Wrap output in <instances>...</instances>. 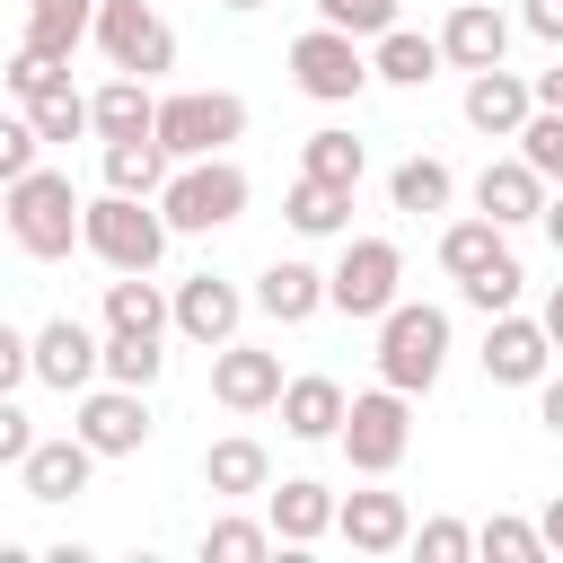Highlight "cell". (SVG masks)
<instances>
[{
    "instance_id": "1",
    "label": "cell",
    "mask_w": 563,
    "mask_h": 563,
    "mask_svg": "<svg viewBox=\"0 0 563 563\" xmlns=\"http://www.w3.org/2000/svg\"><path fill=\"white\" fill-rule=\"evenodd\" d=\"M167 211L150 202V194H97L88 211H79V246L106 264V273H158V255H167Z\"/></svg>"
},
{
    "instance_id": "2",
    "label": "cell",
    "mask_w": 563,
    "mask_h": 563,
    "mask_svg": "<svg viewBox=\"0 0 563 563\" xmlns=\"http://www.w3.org/2000/svg\"><path fill=\"white\" fill-rule=\"evenodd\" d=\"M246 194H255L246 167L229 150H211V158H176V176L158 185V211H167L176 238H211V229H229L246 211Z\"/></svg>"
},
{
    "instance_id": "3",
    "label": "cell",
    "mask_w": 563,
    "mask_h": 563,
    "mask_svg": "<svg viewBox=\"0 0 563 563\" xmlns=\"http://www.w3.org/2000/svg\"><path fill=\"white\" fill-rule=\"evenodd\" d=\"M9 194V238L35 255V264H62L70 246H79V185L62 176V167H26L18 185H0Z\"/></svg>"
},
{
    "instance_id": "4",
    "label": "cell",
    "mask_w": 563,
    "mask_h": 563,
    "mask_svg": "<svg viewBox=\"0 0 563 563\" xmlns=\"http://www.w3.org/2000/svg\"><path fill=\"white\" fill-rule=\"evenodd\" d=\"M440 369H449V308L396 299L378 317V378L405 387V396H422V387H440Z\"/></svg>"
},
{
    "instance_id": "5",
    "label": "cell",
    "mask_w": 563,
    "mask_h": 563,
    "mask_svg": "<svg viewBox=\"0 0 563 563\" xmlns=\"http://www.w3.org/2000/svg\"><path fill=\"white\" fill-rule=\"evenodd\" d=\"M343 457H352V475H396L405 466V449H413V396L405 387H369V396H352L343 405Z\"/></svg>"
},
{
    "instance_id": "6",
    "label": "cell",
    "mask_w": 563,
    "mask_h": 563,
    "mask_svg": "<svg viewBox=\"0 0 563 563\" xmlns=\"http://www.w3.org/2000/svg\"><path fill=\"white\" fill-rule=\"evenodd\" d=\"M290 88L299 97H317V106H352L361 88H369V53H361V35H343V26H308V35H290Z\"/></svg>"
},
{
    "instance_id": "7",
    "label": "cell",
    "mask_w": 563,
    "mask_h": 563,
    "mask_svg": "<svg viewBox=\"0 0 563 563\" xmlns=\"http://www.w3.org/2000/svg\"><path fill=\"white\" fill-rule=\"evenodd\" d=\"M405 299V255H396V238H343V255H334V273H325V308H343V317H387Z\"/></svg>"
},
{
    "instance_id": "8",
    "label": "cell",
    "mask_w": 563,
    "mask_h": 563,
    "mask_svg": "<svg viewBox=\"0 0 563 563\" xmlns=\"http://www.w3.org/2000/svg\"><path fill=\"white\" fill-rule=\"evenodd\" d=\"M246 132V97H229V88H176V97H158V141H167V158H211V150H229Z\"/></svg>"
},
{
    "instance_id": "9",
    "label": "cell",
    "mask_w": 563,
    "mask_h": 563,
    "mask_svg": "<svg viewBox=\"0 0 563 563\" xmlns=\"http://www.w3.org/2000/svg\"><path fill=\"white\" fill-rule=\"evenodd\" d=\"M97 53L132 79H158V70H176V26L150 0H97Z\"/></svg>"
},
{
    "instance_id": "10",
    "label": "cell",
    "mask_w": 563,
    "mask_h": 563,
    "mask_svg": "<svg viewBox=\"0 0 563 563\" xmlns=\"http://www.w3.org/2000/svg\"><path fill=\"white\" fill-rule=\"evenodd\" d=\"M97 457H141L150 449V387H79V422H70Z\"/></svg>"
},
{
    "instance_id": "11",
    "label": "cell",
    "mask_w": 563,
    "mask_h": 563,
    "mask_svg": "<svg viewBox=\"0 0 563 563\" xmlns=\"http://www.w3.org/2000/svg\"><path fill=\"white\" fill-rule=\"evenodd\" d=\"M167 308H176V334H185V343H202V352L238 343V325H246V290H238V282H220V273H185V282L167 290Z\"/></svg>"
},
{
    "instance_id": "12",
    "label": "cell",
    "mask_w": 563,
    "mask_h": 563,
    "mask_svg": "<svg viewBox=\"0 0 563 563\" xmlns=\"http://www.w3.org/2000/svg\"><path fill=\"white\" fill-rule=\"evenodd\" d=\"M545 361H554V334H545V317H519V308H501V317L484 325V378H493V387H537V378H545Z\"/></svg>"
},
{
    "instance_id": "13",
    "label": "cell",
    "mask_w": 563,
    "mask_h": 563,
    "mask_svg": "<svg viewBox=\"0 0 563 563\" xmlns=\"http://www.w3.org/2000/svg\"><path fill=\"white\" fill-rule=\"evenodd\" d=\"M35 378H44V387H62V396L97 387V378H106V334H88L79 317L35 325Z\"/></svg>"
},
{
    "instance_id": "14",
    "label": "cell",
    "mask_w": 563,
    "mask_h": 563,
    "mask_svg": "<svg viewBox=\"0 0 563 563\" xmlns=\"http://www.w3.org/2000/svg\"><path fill=\"white\" fill-rule=\"evenodd\" d=\"M211 396H220L229 413L282 405V352H264V343H220V352H211Z\"/></svg>"
},
{
    "instance_id": "15",
    "label": "cell",
    "mask_w": 563,
    "mask_h": 563,
    "mask_svg": "<svg viewBox=\"0 0 563 563\" xmlns=\"http://www.w3.org/2000/svg\"><path fill=\"white\" fill-rule=\"evenodd\" d=\"M537 114V79H519V70H466V123L484 132V141H519V123Z\"/></svg>"
},
{
    "instance_id": "16",
    "label": "cell",
    "mask_w": 563,
    "mask_h": 563,
    "mask_svg": "<svg viewBox=\"0 0 563 563\" xmlns=\"http://www.w3.org/2000/svg\"><path fill=\"white\" fill-rule=\"evenodd\" d=\"M88 475H97V449H88L79 431H62V440H35V449L18 457V484H26V501H79V493H88Z\"/></svg>"
},
{
    "instance_id": "17",
    "label": "cell",
    "mask_w": 563,
    "mask_h": 563,
    "mask_svg": "<svg viewBox=\"0 0 563 563\" xmlns=\"http://www.w3.org/2000/svg\"><path fill=\"white\" fill-rule=\"evenodd\" d=\"M334 537L352 554H396V545H413V510H405V493H343Z\"/></svg>"
},
{
    "instance_id": "18",
    "label": "cell",
    "mask_w": 563,
    "mask_h": 563,
    "mask_svg": "<svg viewBox=\"0 0 563 563\" xmlns=\"http://www.w3.org/2000/svg\"><path fill=\"white\" fill-rule=\"evenodd\" d=\"M501 53H510V18H501L493 0H457L449 26H440V62H449V70H493Z\"/></svg>"
},
{
    "instance_id": "19",
    "label": "cell",
    "mask_w": 563,
    "mask_h": 563,
    "mask_svg": "<svg viewBox=\"0 0 563 563\" xmlns=\"http://www.w3.org/2000/svg\"><path fill=\"white\" fill-rule=\"evenodd\" d=\"M545 176L528 167V158H484V176H475V211L484 220H501V229H528L537 211H545Z\"/></svg>"
},
{
    "instance_id": "20",
    "label": "cell",
    "mask_w": 563,
    "mask_h": 563,
    "mask_svg": "<svg viewBox=\"0 0 563 563\" xmlns=\"http://www.w3.org/2000/svg\"><path fill=\"white\" fill-rule=\"evenodd\" d=\"M273 325H308L317 308H325V273L317 264H299V255H273L264 273H255V290H246Z\"/></svg>"
},
{
    "instance_id": "21",
    "label": "cell",
    "mask_w": 563,
    "mask_h": 563,
    "mask_svg": "<svg viewBox=\"0 0 563 563\" xmlns=\"http://www.w3.org/2000/svg\"><path fill=\"white\" fill-rule=\"evenodd\" d=\"M264 519H273L282 545H317L334 528V493L317 475H282V484H264Z\"/></svg>"
},
{
    "instance_id": "22",
    "label": "cell",
    "mask_w": 563,
    "mask_h": 563,
    "mask_svg": "<svg viewBox=\"0 0 563 563\" xmlns=\"http://www.w3.org/2000/svg\"><path fill=\"white\" fill-rule=\"evenodd\" d=\"M343 387L325 378V369H299V378H282V431L290 440H334L343 431Z\"/></svg>"
},
{
    "instance_id": "23",
    "label": "cell",
    "mask_w": 563,
    "mask_h": 563,
    "mask_svg": "<svg viewBox=\"0 0 563 563\" xmlns=\"http://www.w3.org/2000/svg\"><path fill=\"white\" fill-rule=\"evenodd\" d=\"M88 114H97V141H141V132H158V97H150V79H132V70H114V79L88 97Z\"/></svg>"
},
{
    "instance_id": "24",
    "label": "cell",
    "mask_w": 563,
    "mask_h": 563,
    "mask_svg": "<svg viewBox=\"0 0 563 563\" xmlns=\"http://www.w3.org/2000/svg\"><path fill=\"white\" fill-rule=\"evenodd\" d=\"M167 325H176V308H167V290L150 273H114L106 282V334H167Z\"/></svg>"
},
{
    "instance_id": "25",
    "label": "cell",
    "mask_w": 563,
    "mask_h": 563,
    "mask_svg": "<svg viewBox=\"0 0 563 563\" xmlns=\"http://www.w3.org/2000/svg\"><path fill=\"white\" fill-rule=\"evenodd\" d=\"M369 79H387V88H431V79H440V35L387 26L378 53H369Z\"/></svg>"
},
{
    "instance_id": "26",
    "label": "cell",
    "mask_w": 563,
    "mask_h": 563,
    "mask_svg": "<svg viewBox=\"0 0 563 563\" xmlns=\"http://www.w3.org/2000/svg\"><path fill=\"white\" fill-rule=\"evenodd\" d=\"M282 220H290L299 238H343V229H352V185H325V176H299V185L282 194Z\"/></svg>"
},
{
    "instance_id": "27",
    "label": "cell",
    "mask_w": 563,
    "mask_h": 563,
    "mask_svg": "<svg viewBox=\"0 0 563 563\" xmlns=\"http://www.w3.org/2000/svg\"><path fill=\"white\" fill-rule=\"evenodd\" d=\"M202 484H211V493H229V501H238V493H264V484H273L264 440H246V431L211 440V449H202Z\"/></svg>"
},
{
    "instance_id": "28",
    "label": "cell",
    "mask_w": 563,
    "mask_h": 563,
    "mask_svg": "<svg viewBox=\"0 0 563 563\" xmlns=\"http://www.w3.org/2000/svg\"><path fill=\"white\" fill-rule=\"evenodd\" d=\"M88 35H97V0H26V44H35V53L70 62Z\"/></svg>"
},
{
    "instance_id": "29",
    "label": "cell",
    "mask_w": 563,
    "mask_h": 563,
    "mask_svg": "<svg viewBox=\"0 0 563 563\" xmlns=\"http://www.w3.org/2000/svg\"><path fill=\"white\" fill-rule=\"evenodd\" d=\"M167 176H176V158H167L158 132H141V141H106V185H114V194H150V202H158Z\"/></svg>"
},
{
    "instance_id": "30",
    "label": "cell",
    "mask_w": 563,
    "mask_h": 563,
    "mask_svg": "<svg viewBox=\"0 0 563 563\" xmlns=\"http://www.w3.org/2000/svg\"><path fill=\"white\" fill-rule=\"evenodd\" d=\"M501 255H510V238H501V220H484V211L440 229V273H449V282H475V273L501 264Z\"/></svg>"
},
{
    "instance_id": "31",
    "label": "cell",
    "mask_w": 563,
    "mask_h": 563,
    "mask_svg": "<svg viewBox=\"0 0 563 563\" xmlns=\"http://www.w3.org/2000/svg\"><path fill=\"white\" fill-rule=\"evenodd\" d=\"M299 176H325V185H352V194H361L369 150H361L343 123H325V132H308V141H299Z\"/></svg>"
},
{
    "instance_id": "32",
    "label": "cell",
    "mask_w": 563,
    "mask_h": 563,
    "mask_svg": "<svg viewBox=\"0 0 563 563\" xmlns=\"http://www.w3.org/2000/svg\"><path fill=\"white\" fill-rule=\"evenodd\" d=\"M449 194H457V176H449L440 158H405V167L387 176V202L413 211V220H422V211H449Z\"/></svg>"
},
{
    "instance_id": "33",
    "label": "cell",
    "mask_w": 563,
    "mask_h": 563,
    "mask_svg": "<svg viewBox=\"0 0 563 563\" xmlns=\"http://www.w3.org/2000/svg\"><path fill=\"white\" fill-rule=\"evenodd\" d=\"M282 537H273V519H211L202 528V563H264Z\"/></svg>"
},
{
    "instance_id": "34",
    "label": "cell",
    "mask_w": 563,
    "mask_h": 563,
    "mask_svg": "<svg viewBox=\"0 0 563 563\" xmlns=\"http://www.w3.org/2000/svg\"><path fill=\"white\" fill-rule=\"evenodd\" d=\"M475 554H493V563H545V528L519 519V510H493L475 528Z\"/></svg>"
},
{
    "instance_id": "35",
    "label": "cell",
    "mask_w": 563,
    "mask_h": 563,
    "mask_svg": "<svg viewBox=\"0 0 563 563\" xmlns=\"http://www.w3.org/2000/svg\"><path fill=\"white\" fill-rule=\"evenodd\" d=\"M26 123L44 132V150H53V141H79V132H97V114H88V97H79L70 79H62V88H44V97L26 106Z\"/></svg>"
},
{
    "instance_id": "36",
    "label": "cell",
    "mask_w": 563,
    "mask_h": 563,
    "mask_svg": "<svg viewBox=\"0 0 563 563\" xmlns=\"http://www.w3.org/2000/svg\"><path fill=\"white\" fill-rule=\"evenodd\" d=\"M158 369H167L158 334H106V378L114 387H158Z\"/></svg>"
},
{
    "instance_id": "37",
    "label": "cell",
    "mask_w": 563,
    "mask_h": 563,
    "mask_svg": "<svg viewBox=\"0 0 563 563\" xmlns=\"http://www.w3.org/2000/svg\"><path fill=\"white\" fill-rule=\"evenodd\" d=\"M519 158H528L545 185H563V106H537V114L519 123Z\"/></svg>"
},
{
    "instance_id": "38",
    "label": "cell",
    "mask_w": 563,
    "mask_h": 563,
    "mask_svg": "<svg viewBox=\"0 0 563 563\" xmlns=\"http://www.w3.org/2000/svg\"><path fill=\"white\" fill-rule=\"evenodd\" d=\"M0 79H9V97H18V106H35L44 88H62V79H70V62H53V53H35V44H18Z\"/></svg>"
},
{
    "instance_id": "39",
    "label": "cell",
    "mask_w": 563,
    "mask_h": 563,
    "mask_svg": "<svg viewBox=\"0 0 563 563\" xmlns=\"http://www.w3.org/2000/svg\"><path fill=\"white\" fill-rule=\"evenodd\" d=\"M519 282H528V273H519V255H501V264H484V273H475V282H457V290H466V308L501 317V308H519Z\"/></svg>"
},
{
    "instance_id": "40",
    "label": "cell",
    "mask_w": 563,
    "mask_h": 563,
    "mask_svg": "<svg viewBox=\"0 0 563 563\" xmlns=\"http://www.w3.org/2000/svg\"><path fill=\"white\" fill-rule=\"evenodd\" d=\"M26 167H44V132L26 114H0V185H18Z\"/></svg>"
},
{
    "instance_id": "41",
    "label": "cell",
    "mask_w": 563,
    "mask_h": 563,
    "mask_svg": "<svg viewBox=\"0 0 563 563\" xmlns=\"http://www.w3.org/2000/svg\"><path fill=\"white\" fill-rule=\"evenodd\" d=\"M413 554H422V563H466V554H475V528H466V519H422V528H413Z\"/></svg>"
},
{
    "instance_id": "42",
    "label": "cell",
    "mask_w": 563,
    "mask_h": 563,
    "mask_svg": "<svg viewBox=\"0 0 563 563\" xmlns=\"http://www.w3.org/2000/svg\"><path fill=\"white\" fill-rule=\"evenodd\" d=\"M317 18L343 26V35H387L396 26V0H317Z\"/></svg>"
},
{
    "instance_id": "43",
    "label": "cell",
    "mask_w": 563,
    "mask_h": 563,
    "mask_svg": "<svg viewBox=\"0 0 563 563\" xmlns=\"http://www.w3.org/2000/svg\"><path fill=\"white\" fill-rule=\"evenodd\" d=\"M35 378V334H18L9 317H0V396H18Z\"/></svg>"
},
{
    "instance_id": "44",
    "label": "cell",
    "mask_w": 563,
    "mask_h": 563,
    "mask_svg": "<svg viewBox=\"0 0 563 563\" xmlns=\"http://www.w3.org/2000/svg\"><path fill=\"white\" fill-rule=\"evenodd\" d=\"M35 449V422H26V405L18 396H0V466H18Z\"/></svg>"
},
{
    "instance_id": "45",
    "label": "cell",
    "mask_w": 563,
    "mask_h": 563,
    "mask_svg": "<svg viewBox=\"0 0 563 563\" xmlns=\"http://www.w3.org/2000/svg\"><path fill=\"white\" fill-rule=\"evenodd\" d=\"M519 18H528V35L563 44V0H519Z\"/></svg>"
},
{
    "instance_id": "46",
    "label": "cell",
    "mask_w": 563,
    "mask_h": 563,
    "mask_svg": "<svg viewBox=\"0 0 563 563\" xmlns=\"http://www.w3.org/2000/svg\"><path fill=\"white\" fill-rule=\"evenodd\" d=\"M537 422L563 431V378H537Z\"/></svg>"
},
{
    "instance_id": "47",
    "label": "cell",
    "mask_w": 563,
    "mask_h": 563,
    "mask_svg": "<svg viewBox=\"0 0 563 563\" xmlns=\"http://www.w3.org/2000/svg\"><path fill=\"white\" fill-rule=\"evenodd\" d=\"M537 229H545V238H554V255H563V185L545 194V211H537Z\"/></svg>"
},
{
    "instance_id": "48",
    "label": "cell",
    "mask_w": 563,
    "mask_h": 563,
    "mask_svg": "<svg viewBox=\"0 0 563 563\" xmlns=\"http://www.w3.org/2000/svg\"><path fill=\"white\" fill-rule=\"evenodd\" d=\"M537 317H545V334H554V352H563V282L545 290V308H537Z\"/></svg>"
},
{
    "instance_id": "49",
    "label": "cell",
    "mask_w": 563,
    "mask_h": 563,
    "mask_svg": "<svg viewBox=\"0 0 563 563\" xmlns=\"http://www.w3.org/2000/svg\"><path fill=\"white\" fill-rule=\"evenodd\" d=\"M537 528H545V554H563V493L545 501V519H537Z\"/></svg>"
},
{
    "instance_id": "50",
    "label": "cell",
    "mask_w": 563,
    "mask_h": 563,
    "mask_svg": "<svg viewBox=\"0 0 563 563\" xmlns=\"http://www.w3.org/2000/svg\"><path fill=\"white\" fill-rule=\"evenodd\" d=\"M537 106H563V62H554V70H537Z\"/></svg>"
},
{
    "instance_id": "51",
    "label": "cell",
    "mask_w": 563,
    "mask_h": 563,
    "mask_svg": "<svg viewBox=\"0 0 563 563\" xmlns=\"http://www.w3.org/2000/svg\"><path fill=\"white\" fill-rule=\"evenodd\" d=\"M220 9H264V0H220Z\"/></svg>"
},
{
    "instance_id": "52",
    "label": "cell",
    "mask_w": 563,
    "mask_h": 563,
    "mask_svg": "<svg viewBox=\"0 0 563 563\" xmlns=\"http://www.w3.org/2000/svg\"><path fill=\"white\" fill-rule=\"evenodd\" d=\"M0 229H9V194H0Z\"/></svg>"
}]
</instances>
